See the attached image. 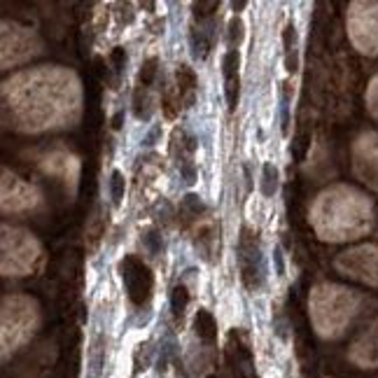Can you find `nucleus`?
<instances>
[{"label":"nucleus","mask_w":378,"mask_h":378,"mask_svg":"<svg viewBox=\"0 0 378 378\" xmlns=\"http://www.w3.org/2000/svg\"><path fill=\"white\" fill-rule=\"evenodd\" d=\"M285 66L290 73H297V31H294V24H287L285 28Z\"/></svg>","instance_id":"nucleus-13"},{"label":"nucleus","mask_w":378,"mask_h":378,"mask_svg":"<svg viewBox=\"0 0 378 378\" xmlns=\"http://www.w3.org/2000/svg\"><path fill=\"white\" fill-rule=\"evenodd\" d=\"M362 294L343 285H318L311 292V320L320 336L336 338L360 316Z\"/></svg>","instance_id":"nucleus-3"},{"label":"nucleus","mask_w":378,"mask_h":378,"mask_svg":"<svg viewBox=\"0 0 378 378\" xmlns=\"http://www.w3.org/2000/svg\"><path fill=\"white\" fill-rule=\"evenodd\" d=\"M37 164H40V169L47 173V175L59 178L66 187H70V194H75L78 178H80V162L73 152L66 150L63 145L44 147L40 155H37Z\"/></svg>","instance_id":"nucleus-8"},{"label":"nucleus","mask_w":378,"mask_h":378,"mask_svg":"<svg viewBox=\"0 0 378 378\" xmlns=\"http://www.w3.org/2000/svg\"><path fill=\"white\" fill-rule=\"evenodd\" d=\"M40 52V40L33 31L17 26V24H3V66H17V63L31 59Z\"/></svg>","instance_id":"nucleus-9"},{"label":"nucleus","mask_w":378,"mask_h":378,"mask_svg":"<svg viewBox=\"0 0 378 378\" xmlns=\"http://www.w3.org/2000/svg\"><path fill=\"white\" fill-rule=\"evenodd\" d=\"M367 105H369V112L374 114L378 119V75L374 80H371L369 85V92H367Z\"/></svg>","instance_id":"nucleus-15"},{"label":"nucleus","mask_w":378,"mask_h":378,"mask_svg":"<svg viewBox=\"0 0 378 378\" xmlns=\"http://www.w3.org/2000/svg\"><path fill=\"white\" fill-rule=\"evenodd\" d=\"M40 259V246L31 234L22 229H3V273L26 275Z\"/></svg>","instance_id":"nucleus-5"},{"label":"nucleus","mask_w":378,"mask_h":378,"mask_svg":"<svg viewBox=\"0 0 378 378\" xmlns=\"http://www.w3.org/2000/svg\"><path fill=\"white\" fill-rule=\"evenodd\" d=\"M311 222L325 241H355L374 227V206L355 187L336 184L316 198Z\"/></svg>","instance_id":"nucleus-2"},{"label":"nucleus","mask_w":378,"mask_h":378,"mask_svg":"<svg viewBox=\"0 0 378 378\" xmlns=\"http://www.w3.org/2000/svg\"><path fill=\"white\" fill-rule=\"evenodd\" d=\"M352 171L364 184L378 191V133H362L352 145Z\"/></svg>","instance_id":"nucleus-10"},{"label":"nucleus","mask_w":378,"mask_h":378,"mask_svg":"<svg viewBox=\"0 0 378 378\" xmlns=\"http://www.w3.org/2000/svg\"><path fill=\"white\" fill-rule=\"evenodd\" d=\"M40 313L37 304L24 294H12L3 299V352L10 355L19 345H24L33 336Z\"/></svg>","instance_id":"nucleus-4"},{"label":"nucleus","mask_w":378,"mask_h":378,"mask_svg":"<svg viewBox=\"0 0 378 378\" xmlns=\"http://www.w3.org/2000/svg\"><path fill=\"white\" fill-rule=\"evenodd\" d=\"M5 117L19 131L70 126L80 114V82L70 70L44 66L5 82Z\"/></svg>","instance_id":"nucleus-1"},{"label":"nucleus","mask_w":378,"mask_h":378,"mask_svg":"<svg viewBox=\"0 0 378 378\" xmlns=\"http://www.w3.org/2000/svg\"><path fill=\"white\" fill-rule=\"evenodd\" d=\"M336 268L348 278L378 287V246H360L336 257Z\"/></svg>","instance_id":"nucleus-7"},{"label":"nucleus","mask_w":378,"mask_h":378,"mask_svg":"<svg viewBox=\"0 0 378 378\" xmlns=\"http://www.w3.org/2000/svg\"><path fill=\"white\" fill-rule=\"evenodd\" d=\"M350 40L362 54L378 56V3H352L348 10Z\"/></svg>","instance_id":"nucleus-6"},{"label":"nucleus","mask_w":378,"mask_h":378,"mask_svg":"<svg viewBox=\"0 0 378 378\" xmlns=\"http://www.w3.org/2000/svg\"><path fill=\"white\" fill-rule=\"evenodd\" d=\"M37 201H40V191L33 184L19 180L10 171H3V210L22 213V210L35 208Z\"/></svg>","instance_id":"nucleus-11"},{"label":"nucleus","mask_w":378,"mask_h":378,"mask_svg":"<svg viewBox=\"0 0 378 378\" xmlns=\"http://www.w3.org/2000/svg\"><path fill=\"white\" fill-rule=\"evenodd\" d=\"M350 360L357 367L364 369H374L378 367V320H374L364 334H360L355 343L350 348Z\"/></svg>","instance_id":"nucleus-12"},{"label":"nucleus","mask_w":378,"mask_h":378,"mask_svg":"<svg viewBox=\"0 0 378 378\" xmlns=\"http://www.w3.org/2000/svg\"><path fill=\"white\" fill-rule=\"evenodd\" d=\"M121 182H124V180H121V175H119V173H114V175H112V187H114L112 198H114V203H119V201H121V194H119Z\"/></svg>","instance_id":"nucleus-16"},{"label":"nucleus","mask_w":378,"mask_h":378,"mask_svg":"<svg viewBox=\"0 0 378 378\" xmlns=\"http://www.w3.org/2000/svg\"><path fill=\"white\" fill-rule=\"evenodd\" d=\"M261 191H264V196H273L278 191V169L273 164H264V171H261Z\"/></svg>","instance_id":"nucleus-14"}]
</instances>
